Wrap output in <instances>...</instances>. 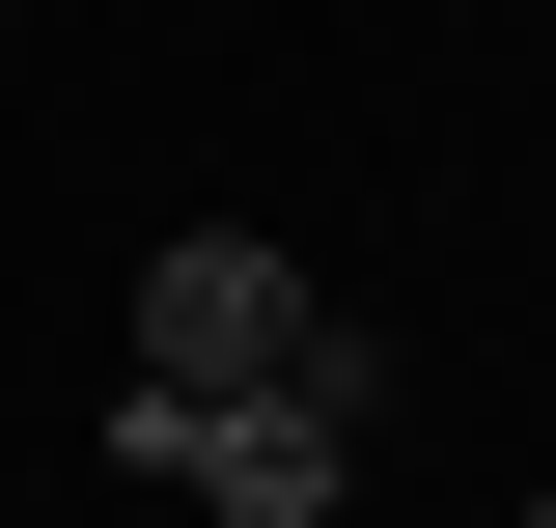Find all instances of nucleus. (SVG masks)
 <instances>
[{
	"label": "nucleus",
	"instance_id": "f03ea898",
	"mask_svg": "<svg viewBox=\"0 0 556 528\" xmlns=\"http://www.w3.org/2000/svg\"><path fill=\"white\" fill-rule=\"evenodd\" d=\"M278 362H306L278 223H167V251H139V390H278Z\"/></svg>",
	"mask_w": 556,
	"mask_h": 528
},
{
	"label": "nucleus",
	"instance_id": "7ed1b4c3",
	"mask_svg": "<svg viewBox=\"0 0 556 528\" xmlns=\"http://www.w3.org/2000/svg\"><path fill=\"white\" fill-rule=\"evenodd\" d=\"M529 528H556V501H529Z\"/></svg>",
	"mask_w": 556,
	"mask_h": 528
},
{
	"label": "nucleus",
	"instance_id": "f257e3e1",
	"mask_svg": "<svg viewBox=\"0 0 556 528\" xmlns=\"http://www.w3.org/2000/svg\"><path fill=\"white\" fill-rule=\"evenodd\" d=\"M362 417H390V334L306 306L278 390H112V473H139V501H195V528H334V501H362Z\"/></svg>",
	"mask_w": 556,
	"mask_h": 528
}]
</instances>
